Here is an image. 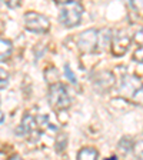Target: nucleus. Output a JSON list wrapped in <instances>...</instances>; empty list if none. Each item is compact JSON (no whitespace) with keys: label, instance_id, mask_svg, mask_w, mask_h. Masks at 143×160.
I'll list each match as a JSON object with an SVG mask.
<instances>
[{"label":"nucleus","instance_id":"1","mask_svg":"<svg viewBox=\"0 0 143 160\" xmlns=\"http://www.w3.org/2000/svg\"><path fill=\"white\" fill-rule=\"evenodd\" d=\"M56 4L60 7V23L66 27H74L80 23L82 20V13H83V7L76 0H60L56 2Z\"/></svg>","mask_w":143,"mask_h":160},{"label":"nucleus","instance_id":"2","mask_svg":"<svg viewBox=\"0 0 143 160\" xmlns=\"http://www.w3.org/2000/svg\"><path fill=\"white\" fill-rule=\"evenodd\" d=\"M49 103L53 109L57 110H64L70 106V97L67 94L66 87L62 83L52 84L49 87V94H47Z\"/></svg>","mask_w":143,"mask_h":160},{"label":"nucleus","instance_id":"3","mask_svg":"<svg viewBox=\"0 0 143 160\" xmlns=\"http://www.w3.org/2000/svg\"><path fill=\"white\" fill-rule=\"evenodd\" d=\"M24 26L27 30L34 32V33H44L50 27L49 19L46 16L40 13H34V12H29L24 14Z\"/></svg>","mask_w":143,"mask_h":160},{"label":"nucleus","instance_id":"4","mask_svg":"<svg viewBox=\"0 0 143 160\" xmlns=\"http://www.w3.org/2000/svg\"><path fill=\"white\" fill-rule=\"evenodd\" d=\"M77 46L83 53H92L99 46V32L94 29H87L79 34Z\"/></svg>","mask_w":143,"mask_h":160},{"label":"nucleus","instance_id":"5","mask_svg":"<svg viewBox=\"0 0 143 160\" xmlns=\"http://www.w3.org/2000/svg\"><path fill=\"white\" fill-rule=\"evenodd\" d=\"M143 84L140 82L139 77L133 76V74H126L123 76V80H122V83H120V87H119V92L123 96H132L136 93L139 89H142Z\"/></svg>","mask_w":143,"mask_h":160},{"label":"nucleus","instance_id":"6","mask_svg":"<svg viewBox=\"0 0 143 160\" xmlns=\"http://www.w3.org/2000/svg\"><path fill=\"white\" fill-rule=\"evenodd\" d=\"M130 42H132V39L123 32H120L116 36H113V39H112V53H113V56H123L129 49Z\"/></svg>","mask_w":143,"mask_h":160},{"label":"nucleus","instance_id":"7","mask_svg":"<svg viewBox=\"0 0 143 160\" xmlns=\"http://www.w3.org/2000/svg\"><path fill=\"white\" fill-rule=\"evenodd\" d=\"M93 82H94V87L99 92H106L115 84V76L110 72H103V73L96 74Z\"/></svg>","mask_w":143,"mask_h":160},{"label":"nucleus","instance_id":"8","mask_svg":"<svg viewBox=\"0 0 143 160\" xmlns=\"http://www.w3.org/2000/svg\"><path fill=\"white\" fill-rule=\"evenodd\" d=\"M36 127H37L36 119L33 116H30V114H26L22 119V123H20L19 129L16 132H17V134H22V136H33Z\"/></svg>","mask_w":143,"mask_h":160},{"label":"nucleus","instance_id":"9","mask_svg":"<svg viewBox=\"0 0 143 160\" xmlns=\"http://www.w3.org/2000/svg\"><path fill=\"white\" fill-rule=\"evenodd\" d=\"M97 153L96 149H92V147H84L77 153V160H97Z\"/></svg>","mask_w":143,"mask_h":160},{"label":"nucleus","instance_id":"10","mask_svg":"<svg viewBox=\"0 0 143 160\" xmlns=\"http://www.w3.org/2000/svg\"><path fill=\"white\" fill-rule=\"evenodd\" d=\"M10 53H12V43H10L9 40L0 39V62L7 60Z\"/></svg>","mask_w":143,"mask_h":160},{"label":"nucleus","instance_id":"11","mask_svg":"<svg viewBox=\"0 0 143 160\" xmlns=\"http://www.w3.org/2000/svg\"><path fill=\"white\" fill-rule=\"evenodd\" d=\"M133 144L135 143H132V140L129 137H122L119 142V150L122 153H127L130 150H133Z\"/></svg>","mask_w":143,"mask_h":160},{"label":"nucleus","instance_id":"12","mask_svg":"<svg viewBox=\"0 0 143 160\" xmlns=\"http://www.w3.org/2000/svg\"><path fill=\"white\" fill-rule=\"evenodd\" d=\"M44 76H46V80L50 83V86H52V84L59 83V82H57V79H59V74H57V72L54 69L47 70L46 73H44Z\"/></svg>","mask_w":143,"mask_h":160},{"label":"nucleus","instance_id":"13","mask_svg":"<svg viewBox=\"0 0 143 160\" xmlns=\"http://www.w3.org/2000/svg\"><path fill=\"white\" fill-rule=\"evenodd\" d=\"M66 143H67V136L64 133L59 134L56 139V150L57 152H62V150H64V147H66Z\"/></svg>","mask_w":143,"mask_h":160},{"label":"nucleus","instance_id":"14","mask_svg":"<svg viewBox=\"0 0 143 160\" xmlns=\"http://www.w3.org/2000/svg\"><path fill=\"white\" fill-rule=\"evenodd\" d=\"M133 153L136 156V159L143 160V140H139L133 144Z\"/></svg>","mask_w":143,"mask_h":160},{"label":"nucleus","instance_id":"15","mask_svg":"<svg viewBox=\"0 0 143 160\" xmlns=\"http://www.w3.org/2000/svg\"><path fill=\"white\" fill-rule=\"evenodd\" d=\"M7 79H9V73H7L6 70L0 69V89H3V87L7 86Z\"/></svg>","mask_w":143,"mask_h":160},{"label":"nucleus","instance_id":"16","mask_svg":"<svg viewBox=\"0 0 143 160\" xmlns=\"http://www.w3.org/2000/svg\"><path fill=\"white\" fill-rule=\"evenodd\" d=\"M64 73H66V77H67V79L70 80V83L76 84V82H77V80H76V76H74V74H73V72H72V69H70V67L67 66V64H66V66H64Z\"/></svg>","mask_w":143,"mask_h":160},{"label":"nucleus","instance_id":"17","mask_svg":"<svg viewBox=\"0 0 143 160\" xmlns=\"http://www.w3.org/2000/svg\"><path fill=\"white\" fill-rule=\"evenodd\" d=\"M133 40H135V43H136L139 47H143V29H140L139 32L135 33Z\"/></svg>","mask_w":143,"mask_h":160},{"label":"nucleus","instance_id":"18","mask_svg":"<svg viewBox=\"0 0 143 160\" xmlns=\"http://www.w3.org/2000/svg\"><path fill=\"white\" fill-rule=\"evenodd\" d=\"M133 60L137 63H143V47H137L133 53Z\"/></svg>","mask_w":143,"mask_h":160},{"label":"nucleus","instance_id":"19","mask_svg":"<svg viewBox=\"0 0 143 160\" xmlns=\"http://www.w3.org/2000/svg\"><path fill=\"white\" fill-rule=\"evenodd\" d=\"M132 99H133L136 103H142V104H143V87L137 90L136 93L133 94V97H132Z\"/></svg>","mask_w":143,"mask_h":160},{"label":"nucleus","instance_id":"20","mask_svg":"<svg viewBox=\"0 0 143 160\" xmlns=\"http://www.w3.org/2000/svg\"><path fill=\"white\" fill-rule=\"evenodd\" d=\"M9 160H23V159H22V157H20L19 154H14V156H12Z\"/></svg>","mask_w":143,"mask_h":160},{"label":"nucleus","instance_id":"21","mask_svg":"<svg viewBox=\"0 0 143 160\" xmlns=\"http://www.w3.org/2000/svg\"><path fill=\"white\" fill-rule=\"evenodd\" d=\"M3 120H4V116H3V113L0 112V123H3Z\"/></svg>","mask_w":143,"mask_h":160}]
</instances>
